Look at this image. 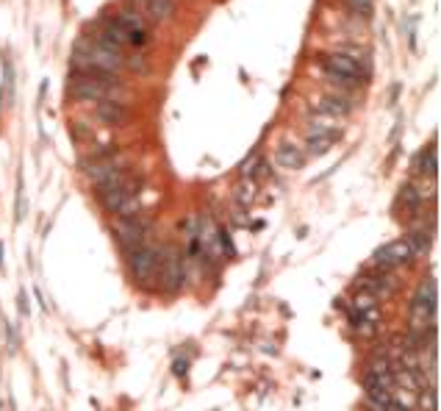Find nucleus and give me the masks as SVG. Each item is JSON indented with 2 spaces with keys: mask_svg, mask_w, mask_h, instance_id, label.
<instances>
[{
  "mask_svg": "<svg viewBox=\"0 0 441 411\" xmlns=\"http://www.w3.org/2000/svg\"><path fill=\"white\" fill-rule=\"evenodd\" d=\"M236 200H239L242 209L256 200V186H253V181H247V184H239V186H236Z\"/></svg>",
  "mask_w": 441,
  "mask_h": 411,
  "instance_id": "18",
  "label": "nucleus"
},
{
  "mask_svg": "<svg viewBox=\"0 0 441 411\" xmlns=\"http://www.w3.org/2000/svg\"><path fill=\"white\" fill-rule=\"evenodd\" d=\"M325 73H328L333 81H344V84L366 81V78H363V70L358 67V61H352L347 53H330V56L325 58Z\"/></svg>",
  "mask_w": 441,
  "mask_h": 411,
  "instance_id": "4",
  "label": "nucleus"
},
{
  "mask_svg": "<svg viewBox=\"0 0 441 411\" xmlns=\"http://www.w3.org/2000/svg\"><path fill=\"white\" fill-rule=\"evenodd\" d=\"M352 111V103L347 100V98H341V95H328V98H322L319 103H317V114H325V117H330V120H341V117H347Z\"/></svg>",
  "mask_w": 441,
  "mask_h": 411,
  "instance_id": "11",
  "label": "nucleus"
},
{
  "mask_svg": "<svg viewBox=\"0 0 441 411\" xmlns=\"http://www.w3.org/2000/svg\"><path fill=\"white\" fill-rule=\"evenodd\" d=\"M159 278L167 292H178L186 278V267H183V253L178 247H167L159 256Z\"/></svg>",
  "mask_w": 441,
  "mask_h": 411,
  "instance_id": "3",
  "label": "nucleus"
},
{
  "mask_svg": "<svg viewBox=\"0 0 441 411\" xmlns=\"http://www.w3.org/2000/svg\"><path fill=\"white\" fill-rule=\"evenodd\" d=\"M20 311H23V314H28V298H25V292L20 295Z\"/></svg>",
  "mask_w": 441,
  "mask_h": 411,
  "instance_id": "24",
  "label": "nucleus"
},
{
  "mask_svg": "<svg viewBox=\"0 0 441 411\" xmlns=\"http://www.w3.org/2000/svg\"><path fill=\"white\" fill-rule=\"evenodd\" d=\"M422 197H425V195H422L416 186H411V184H408V186H403V192H400V200H403L405 206H414V209L422 203Z\"/></svg>",
  "mask_w": 441,
  "mask_h": 411,
  "instance_id": "19",
  "label": "nucleus"
},
{
  "mask_svg": "<svg viewBox=\"0 0 441 411\" xmlns=\"http://www.w3.org/2000/svg\"><path fill=\"white\" fill-rule=\"evenodd\" d=\"M414 261V253L408 247L405 239H394L383 247L375 250V264L383 267V269H394V267H408Z\"/></svg>",
  "mask_w": 441,
  "mask_h": 411,
  "instance_id": "6",
  "label": "nucleus"
},
{
  "mask_svg": "<svg viewBox=\"0 0 441 411\" xmlns=\"http://www.w3.org/2000/svg\"><path fill=\"white\" fill-rule=\"evenodd\" d=\"M144 3H147V0H136V6H139V9H144Z\"/></svg>",
  "mask_w": 441,
  "mask_h": 411,
  "instance_id": "26",
  "label": "nucleus"
},
{
  "mask_svg": "<svg viewBox=\"0 0 441 411\" xmlns=\"http://www.w3.org/2000/svg\"><path fill=\"white\" fill-rule=\"evenodd\" d=\"M144 12H150L153 20L164 23V20H170L172 12H175V0H147V3H144Z\"/></svg>",
  "mask_w": 441,
  "mask_h": 411,
  "instance_id": "15",
  "label": "nucleus"
},
{
  "mask_svg": "<svg viewBox=\"0 0 441 411\" xmlns=\"http://www.w3.org/2000/svg\"><path fill=\"white\" fill-rule=\"evenodd\" d=\"M436 303H438V292H436V278H425L411 300V331L425 333L433 331L436 322Z\"/></svg>",
  "mask_w": 441,
  "mask_h": 411,
  "instance_id": "1",
  "label": "nucleus"
},
{
  "mask_svg": "<svg viewBox=\"0 0 441 411\" xmlns=\"http://www.w3.org/2000/svg\"><path fill=\"white\" fill-rule=\"evenodd\" d=\"M114 23L125 31V36H128V42H131V45H144V42H147V25H144V20H142V14H139V12L125 9V12H120V14H117V20H114Z\"/></svg>",
  "mask_w": 441,
  "mask_h": 411,
  "instance_id": "7",
  "label": "nucleus"
},
{
  "mask_svg": "<svg viewBox=\"0 0 441 411\" xmlns=\"http://www.w3.org/2000/svg\"><path fill=\"white\" fill-rule=\"evenodd\" d=\"M350 6L355 9V12H361L363 17L370 14V6H372V0H350Z\"/></svg>",
  "mask_w": 441,
  "mask_h": 411,
  "instance_id": "22",
  "label": "nucleus"
},
{
  "mask_svg": "<svg viewBox=\"0 0 441 411\" xmlns=\"http://www.w3.org/2000/svg\"><path fill=\"white\" fill-rule=\"evenodd\" d=\"M159 250L150 245H142L136 250L128 253V267H131V276L139 287H150V281L159 276Z\"/></svg>",
  "mask_w": 441,
  "mask_h": 411,
  "instance_id": "2",
  "label": "nucleus"
},
{
  "mask_svg": "<svg viewBox=\"0 0 441 411\" xmlns=\"http://www.w3.org/2000/svg\"><path fill=\"white\" fill-rule=\"evenodd\" d=\"M419 403H422V408H427V411H436V408H438V406H436V389H433V386H427V389L422 392Z\"/></svg>",
  "mask_w": 441,
  "mask_h": 411,
  "instance_id": "21",
  "label": "nucleus"
},
{
  "mask_svg": "<svg viewBox=\"0 0 441 411\" xmlns=\"http://www.w3.org/2000/svg\"><path fill=\"white\" fill-rule=\"evenodd\" d=\"M0 100H3V98H0Z\"/></svg>",
  "mask_w": 441,
  "mask_h": 411,
  "instance_id": "27",
  "label": "nucleus"
},
{
  "mask_svg": "<svg viewBox=\"0 0 441 411\" xmlns=\"http://www.w3.org/2000/svg\"><path fill=\"white\" fill-rule=\"evenodd\" d=\"M414 170H416V173H422V175H427V178H436V173H438V156H436V145H427V151H422V153L416 156V162H414Z\"/></svg>",
  "mask_w": 441,
  "mask_h": 411,
  "instance_id": "13",
  "label": "nucleus"
},
{
  "mask_svg": "<svg viewBox=\"0 0 441 411\" xmlns=\"http://www.w3.org/2000/svg\"><path fill=\"white\" fill-rule=\"evenodd\" d=\"M147 231H150V223L142 220V217H131V220H122V223L114 228V236H117L120 247H122L125 253H131V250H136V247L144 245Z\"/></svg>",
  "mask_w": 441,
  "mask_h": 411,
  "instance_id": "5",
  "label": "nucleus"
},
{
  "mask_svg": "<svg viewBox=\"0 0 441 411\" xmlns=\"http://www.w3.org/2000/svg\"><path fill=\"white\" fill-rule=\"evenodd\" d=\"M430 228H414L411 234H408V247H411V253H414V258H419V256H425L427 250H430Z\"/></svg>",
  "mask_w": 441,
  "mask_h": 411,
  "instance_id": "14",
  "label": "nucleus"
},
{
  "mask_svg": "<svg viewBox=\"0 0 441 411\" xmlns=\"http://www.w3.org/2000/svg\"><path fill=\"white\" fill-rule=\"evenodd\" d=\"M370 309H378V298L372 292L358 289V295L352 298V311H370Z\"/></svg>",
  "mask_w": 441,
  "mask_h": 411,
  "instance_id": "17",
  "label": "nucleus"
},
{
  "mask_svg": "<svg viewBox=\"0 0 441 411\" xmlns=\"http://www.w3.org/2000/svg\"><path fill=\"white\" fill-rule=\"evenodd\" d=\"M98 120L100 122H106V125H125L128 120H131V111L120 103V100H100V106H98Z\"/></svg>",
  "mask_w": 441,
  "mask_h": 411,
  "instance_id": "10",
  "label": "nucleus"
},
{
  "mask_svg": "<svg viewBox=\"0 0 441 411\" xmlns=\"http://www.w3.org/2000/svg\"><path fill=\"white\" fill-rule=\"evenodd\" d=\"M0 267H3V245H0Z\"/></svg>",
  "mask_w": 441,
  "mask_h": 411,
  "instance_id": "25",
  "label": "nucleus"
},
{
  "mask_svg": "<svg viewBox=\"0 0 441 411\" xmlns=\"http://www.w3.org/2000/svg\"><path fill=\"white\" fill-rule=\"evenodd\" d=\"M120 220H131V217H139L142 214V200L139 195H128L120 206H117V212H114Z\"/></svg>",
  "mask_w": 441,
  "mask_h": 411,
  "instance_id": "16",
  "label": "nucleus"
},
{
  "mask_svg": "<svg viewBox=\"0 0 441 411\" xmlns=\"http://www.w3.org/2000/svg\"><path fill=\"white\" fill-rule=\"evenodd\" d=\"M3 81H6V100L14 98V67L9 58H3Z\"/></svg>",
  "mask_w": 441,
  "mask_h": 411,
  "instance_id": "20",
  "label": "nucleus"
},
{
  "mask_svg": "<svg viewBox=\"0 0 441 411\" xmlns=\"http://www.w3.org/2000/svg\"><path fill=\"white\" fill-rule=\"evenodd\" d=\"M186 370H189V362H186V359H178V362L172 364V373H175V375H186Z\"/></svg>",
  "mask_w": 441,
  "mask_h": 411,
  "instance_id": "23",
  "label": "nucleus"
},
{
  "mask_svg": "<svg viewBox=\"0 0 441 411\" xmlns=\"http://www.w3.org/2000/svg\"><path fill=\"white\" fill-rule=\"evenodd\" d=\"M339 140L336 133H319V131H308L306 133V145H308V151H306V156H325L330 148H333V142Z\"/></svg>",
  "mask_w": 441,
  "mask_h": 411,
  "instance_id": "12",
  "label": "nucleus"
},
{
  "mask_svg": "<svg viewBox=\"0 0 441 411\" xmlns=\"http://www.w3.org/2000/svg\"><path fill=\"white\" fill-rule=\"evenodd\" d=\"M128 195H139V181H136V178H128L122 186H114V189H109V192H100L98 197H100V203H103V209L114 214L117 206H120Z\"/></svg>",
  "mask_w": 441,
  "mask_h": 411,
  "instance_id": "9",
  "label": "nucleus"
},
{
  "mask_svg": "<svg viewBox=\"0 0 441 411\" xmlns=\"http://www.w3.org/2000/svg\"><path fill=\"white\" fill-rule=\"evenodd\" d=\"M306 151L300 145H291V142H280L275 151V164L280 170H303L306 167Z\"/></svg>",
  "mask_w": 441,
  "mask_h": 411,
  "instance_id": "8",
  "label": "nucleus"
}]
</instances>
